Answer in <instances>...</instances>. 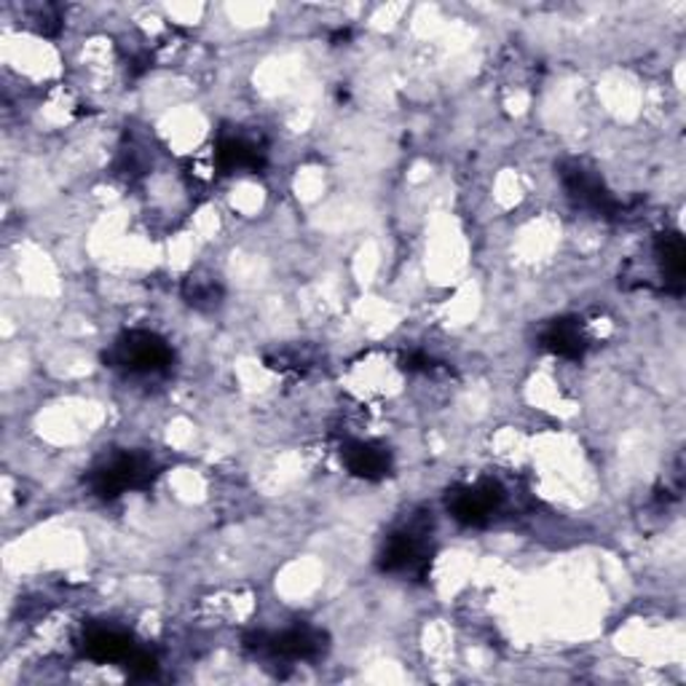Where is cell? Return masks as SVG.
<instances>
[{"label":"cell","instance_id":"6da1fadb","mask_svg":"<svg viewBox=\"0 0 686 686\" xmlns=\"http://www.w3.org/2000/svg\"><path fill=\"white\" fill-rule=\"evenodd\" d=\"M108 362L129 374H161L172 365V349L156 332L129 330L113 344Z\"/></svg>","mask_w":686,"mask_h":686},{"label":"cell","instance_id":"7a4b0ae2","mask_svg":"<svg viewBox=\"0 0 686 686\" xmlns=\"http://www.w3.org/2000/svg\"><path fill=\"white\" fill-rule=\"evenodd\" d=\"M153 461L140 454H116L113 459L91 469L89 486L100 499H116L132 488H146L153 480Z\"/></svg>","mask_w":686,"mask_h":686},{"label":"cell","instance_id":"3957f363","mask_svg":"<svg viewBox=\"0 0 686 686\" xmlns=\"http://www.w3.org/2000/svg\"><path fill=\"white\" fill-rule=\"evenodd\" d=\"M245 646L266 659H285V663H298V659H317L325 652V636L311 627H290V630L277 633H252L245 638Z\"/></svg>","mask_w":686,"mask_h":686},{"label":"cell","instance_id":"277c9868","mask_svg":"<svg viewBox=\"0 0 686 686\" xmlns=\"http://www.w3.org/2000/svg\"><path fill=\"white\" fill-rule=\"evenodd\" d=\"M505 501V491H501L499 483L483 480L475 486H459L446 496L448 513L454 515V520H459L461 526H486L494 518L496 509Z\"/></svg>","mask_w":686,"mask_h":686},{"label":"cell","instance_id":"5b68a950","mask_svg":"<svg viewBox=\"0 0 686 686\" xmlns=\"http://www.w3.org/2000/svg\"><path fill=\"white\" fill-rule=\"evenodd\" d=\"M564 186L568 196L577 201L583 209H590L593 215L600 218H614L619 212V201L606 191V186L600 182L596 175L587 172L585 167H568L564 172Z\"/></svg>","mask_w":686,"mask_h":686},{"label":"cell","instance_id":"8992f818","mask_svg":"<svg viewBox=\"0 0 686 686\" xmlns=\"http://www.w3.org/2000/svg\"><path fill=\"white\" fill-rule=\"evenodd\" d=\"M381 571L389 574H418L421 577L429 566V553L424 539L414 531H397L391 534L387 545H384L381 558H378Z\"/></svg>","mask_w":686,"mask_h":686},{"label":"cell","instance_id":"52a82bcc","mask_svg":"<svg viewBox=\"0 0 686 686\" xmlns=\"http://www.w3.org/2000/svg\"><path fill=\"white\" fill-rule=\"evenodd\" d=\"M341 459L359 480H384L391 473V454L374 443H349L341 450Z\"/></svg>","mask_w":686,"mask_h":686},{"label":"cell","instance_id":"ba28073f","mask_svg":"<svg viewBox=\"0 0 686 686\" xmlns=\"http://www.w3.org/2000/svg\"><path fill=\"white\" fill-rule=\"evenodd\" d=\"M220 172H237V169H252L258 172L264 167V150L245 137H226L215 150Z\"/></svg>","mask_w":686,"mask_h":686},{"label":"cell","instance_id":"9c48e42d","mask_svg":"<svg viewBox=\"0 0 686 686\" xmlns=\"http://www.w3.org/2000/svg\"><path fill=\"white\" fill-rule=\"evenodd\" d=\"M83 652L95 663H127L135 652V644L119 630H91L83 642Z\"/></svg>","mask_w":686,"mask_h":686},{"label":"cell","instance_id":"30bf717a","mask_svg":"<svg viewBox=\"0 0 686 686\" xmlns=\"http://www.w3.org/2000/svg\"><path fill=\"white\" fill-rule=\"evenodd\" d=\"M541 344H545V349H550L553 355L568 359H579L587 349L583 328H579V322H574V319H555L550 328L541 332Z\"/></svg>","mask_w":686,"mask_h":686},{"label":"cell","instance_id":"8fae6325","mask_svg":"<svg viewBox=\"0 0 686 686\" xmlns=\"http://www.w3.org/2000/svg\"><path fill=\"white\" fill-rule=\"evenodd\" d=\"M655 252L659 258V266H663V274L668 277V282L676 285V290H682L684 274H686V245L678 233H663L657 237Z\"/></svg>","mask_w":686,"mask_h":686},{"label":"cell","instance_id":"7c38bea8","mask_svg":"<svg viewBox=\"0 0 686 686\" xmlns=\"http://www.w3.org/2000/svg\"><path fill=\"white\" fill-rule=\"evenodd\" d=\"M182 296L196 309H212V306H218L220 300V287L215 285V279H201V277H191L182 287Z\"/></svg>","mask_w":686,"mask_h":686},{"label":"cell","instance_id":"4fadbf2b","mask_svg":"<svg viewBox=\"0 0 686 686\" xmlns=\"http://www.w3.org/2000/svg\"><path fill=\"white\" fill-rule=\"evenodd\" d=\"M123 665H127L129 676L132 678H150V676H156V670H159V665H156L153 657L146 655V652H137V649L129 655V659Z\"/></svg>","mask_w":686,"mask_h":686}]
</instances>
